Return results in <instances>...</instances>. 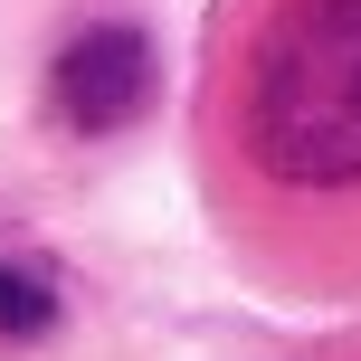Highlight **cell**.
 Listing matches in <instances>:
<instances>
[{"instance_id":"cell-1","label":"cell","mask_w":361,"mask_h":361,"mask_svg":"<svg viewBox=\"0 0 361 361\" xmlns=\"http://www.w3.org/2000/svg\"><path fill=\"white\" fill-rule=\"evenodd\" d=\"M238 143L286 190H361V0H286L257 29Z\"/></svg>"},{"instance_id":"cell-2","label":"cell","mask_w":361,"mask_h":361,"mask_svg":"<svg viewBox=\"0 0 361 361\" xmlns=\"http://www.w3.org/2000/svg\"><path fill=\"white\" fill-rule=\"evenodd\" d=\"M48 95L76 133H124L133 114L152 105V38L105 19V29H76L48 67Z\"/></svg>"},{"instance_id":"cell-3","label":"cell","mask_w":361,"mask_h":361,"mask_svg":"<svg viewBox=\"0 0 361 361\" xmlns=\"http://www.w3.org/2000/svg\"><path fill=\"white\" fill-rule=\"evenodd\" d=\"M57 324V276L29 257H0V343H38Z\"/></svg>"}]
</instances>
